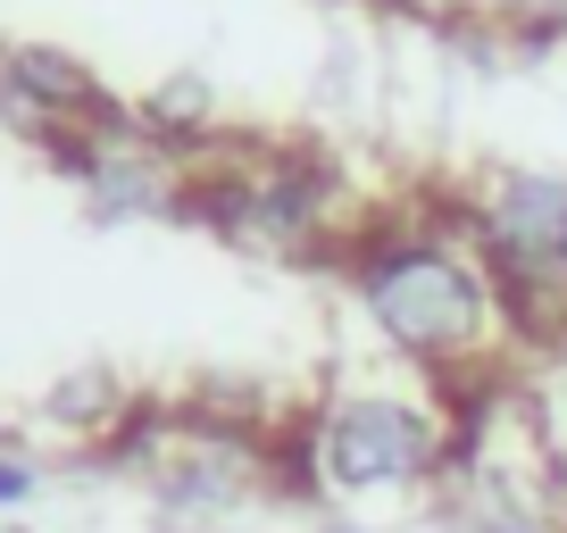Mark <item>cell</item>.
I'll list each match as a JSON object with an SVG mask.
<instances>
[{
  "label": "cell",
  "mask_w": 567,
  "mask_h": 533,
  "mask_svg": "<svg viewBox=\"0 0 567 533\" xmlns=\"http://www.w3.org/2000/svg\"><path fill=\"white\" fill-rule=\"evenodd\" d=\"M142 409H151V400H134V391H125L109 367H68V375H59V384L34 400V426L59 433V442H75V450L117 459V442L142 426Z\"/></svg>",
  "instance_id": "obj_4"
},
{
  "label": "cell",
  "mask_w": 567,
  "mask_h": 533,
  "mask_svg": "<svg viewBox=\"0 0 567 533\" xmlns=\"http://www.w3.org/2000/svg\"><path fill=\"white\" fill-rule=\"evenodd\" d=\"M451 500L467 509V525L484 516H526L567 533V500H559V467H550V433L543 409L526 391V367L493 375V384L460 391V459H451Z\"/></svg>",
  "instance_id": "obj_3"
},
{
  "label": "cell",
  "mask_w": 567,
  "mask_h": 533,
  "mask_svg": "<svg viewBox=\"0 0 567 533\" xmlns=\"http://www.w3.org/2000/svg\"><path fill=\"white\" fill-rule=\"evenodd\" d=\"M526 391L543 409V433H550V467H559V500H567V351L550 358H526Z\"/></svg>",
  "instance_id": "obj_6"
},
{
  "label": "cell",
  "mask_w": 567,
  "mask_h": 533,
  "mask_svg": "<svg viewBox=\"0 0 567 533\" xmlns=\"http://www.w3.org/2000/svg\"><path fill=\"white\" fill-rule=\"evenodd\" d=\"M460 459V391L425 375H342L276 433V492H301L334 516L451 500Z\"/></svg>",
  "instance_id": "obj_2"
},
{
  "label": "cell",
  "mask_w": 567,
  "mask_h": 533,
  "mask_svg": "<svg viewBox=\"0 0 567 533\" xmlns=\"http://www.w3.org/2000/svg\"><path fill=\"white\" fill-rule=\"evenodd\" d=\"M134 134L151 150H167V159H184V150H200L217 134V101L200 75H167L159 92H142L134 101Z\"/></svg>",
  "instance_id": "obj_5"
},
{
  "label": "cell",
  "mask_w": 567,
  "mask_h": 533,
  "mask_svg": "<svg viewBox=\"0 0 567 533\" xmlns=\"http://www.w3.org/2000/svg\"><path fill=\"white\" fill-rule=\"evenodd\" d=\"M34 492H42V459H34L25 442H0V516L25 509Z\"/></svg>",
  "instance_id": "obj_7"
},
{
  "label": "cell",
  "mask_w": 567,
  "mask_h": 533,
  "mask_svg": "<svg viewBox=\"0 0 567 533\" xmlns=\"http://www.w3.org/2000/svg\"><path fill=\"white\" fill-rule=\"evenodd\" d=\"M476 533H550V525H526V516H484Z\"/></svg>",
  "instance_id": "obj_8"
},
{
  "label": "cell",
  "mask_w": 567,
  "mask_h": 533,
  "mask_svg": "<svg viewBox=\"0 0 567 533\" xmlns=\"http://www.w3.org/2000/svg\"><path fill=\"white\" fill-rule=\"evenodd\" d=\"M342 284H351L368 334L401 358L409 375L443 391H476L493 375L526 367L517 317L501 301L484 250L451 217H368L342 233Z\"/></svg>",
  "instance_id": "obj_1"
},
{
  "label": "cell",
  "mask_w": 567,
  "mask_h": 533,
  "mask_svg": "<svg viewBox=\"0 0 567 533\" xmlns=\"http://www.w3.org/2000/svg\"><path fill=\"white\" fill-rule=\"evenodd\" d=\"M309 533H368V525H359V516H318Z\"/></svg>",
  "instance_id": "obj_9"
}]
</instances>
